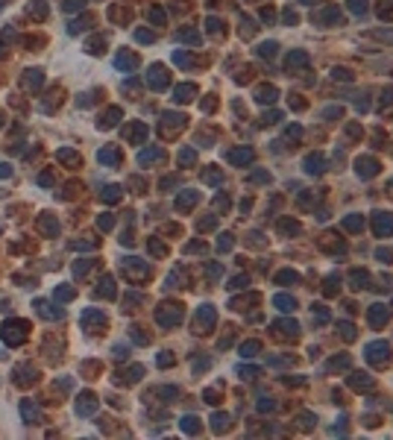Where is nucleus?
Wrapping results in <instances>:
<instances>
[{
    "label": "nucleus",
    "instance_id": "1",
    "mask_svg": "<svg viewBox=\"0 0 393 440\" xmlns=\"http://www.w3.org/2000/svg\"><path fill=\"white\" fill-rule=\"evenodd\" d=\"M0 335H3V343H9V346H21V343H27L30 338V323L27 320H6L3 323V329H0Z\"/></svg>",
    "mask_w": 393,
    "mask_h": 440
},
{
    "label": "nucleus",
    "instance_id": "2",
    "mask_svg": "<svg viewBox=\"0 0 393 440\" xmlns=\"http://www.w3.org/2000/svg\"><path fill=\"white\" fill-rule=\"evenodd\" d=\"M33 308H35V314H38V317H44V320H50V323H56V320H62V317H65V311L59 308V303H56V300H53V303H50V300H35Z\"/></svg>",
    "mask_w": 393,
    "mask_h": 440
},
{
    "label": "nucleus",
    "instance_id": "3",
    "mask_svg": "<svg viewBox=\"0 0 393 440\" xmlns=\"http://www.w3.org/2000/svg\"><path fill=\"white\" fill-rule=\"evenodd\" d=\"M80 323H83L86 332H97V329L106 326V317H103V311H97V308H86L83 317H80Z\"/></svg>",
    "mask_w": 393,
    "mask_h": 440
},
{
    "label": "nucleus",
    "instance_id": "4",
    "mask_svg": "<svg viewBox=\"0 0 393 440\" xmlns=\"http://www.w3.org/2000/svg\"><path fill=\"white\" fill-rule=\"evenodd\" d=\"M35 382H38V370H35L33 364H18L15 367V385L30 388V385H35Z\"/></svg>",
    "mask_w": 393,
    "mask_h": 440
},
{
    "label": "nucleus",
    "instance_id": "5",
    "mask_svg": "<svg viewBox=\"0 0 393 440\" xmlns=\"http://www.w3.org/2000/svg\"><path fill=\"white\" fill-rule=\"evenodd\" d=\"M21 420L27 425H38L41 423V408L35 405L33 399H21Z\"/></svg>",
    "mask_w": 393,
    "mask_h": 440
},
{
    "label": "nucleus",
    "instance_id": "6",
    "mask_svg": "<svg viewBox=\"0 0 393 440\" xmlns=\"http://www.w3.org/2000/svg\"><path fill=\"white\" fill-rule=\"evenodd\" d=\"M44 85V74L38 68H30V70H24V77H21V88L24 91H38Z\"/></svg>",
    "mask_w": 393,
    "mask_h": 440
},
{
    "label": "nucleus",
    "instance_id": "7",
    "mask_svg": "<svg viewBox=\"0 0 393 440\" xmlns=\"http://www.w3.org/2000/svg\"><path fill=\"white\" fill-rule=\"evenodd\" d=\"M179 320H182V308H179L176 303L173 305L168 303L165 308H159V323H162V326H176Z\"/></svg>",
    "mask_w": 393,
    "mask_h": 440
},
{
    "label": "nucleus",
    "instance_id": "8",
    "mask_svg": "<svg viewBox=\"0 0 393 440\" xmlns=\"http://www.w3.org/2000/svg\"><path fill=\"white\" fill-rule=\"evenodd\" d=\"M97 405H100L97 396L86 390V393H80V399H76V414H80V417H91V414L97 411Z\"/></svg>",
    "mask_w": 393,
    "mask_h": 440
},
{
    "label": "nucleus",
    "instance_id": "9",
    "mask_svg": "<svg viewBox=\"0 0 393 440\" xmlns=\"http://www.w3.org/2000/svg\"><path fill=\"white\" fill-rule=\"evenodd\" d=\"M38 232H41L44 238H56V235H59V220H56V214L44 211V214L38 217Z\"/></svg>",
    "mask_w": 393,
    "mask_h": 440
},
{
    "label": "nucleus",
    "instance_id": "10",
    "mask_svg": "<svg viewBox=\"0 0 393 440\" xmlns=\"http://www.w3.org/2000/svg\"><path fill=\"white\" fill-rule=\"evenodd\" d=\"M168 80H171V77H168V70L162 68V65H153V68L147 70V85L155 88V91H162V88L168 85Z\"/></svg>",
    "mask_w": 393,
    "mask_h": 440
},
{
    "label": "nucleus",
    "instance_id": "11",
    "mask_svg": "<svg viewBox=\"0 0 393 440\" xmlns=\"http://www.w3.org/2000/svg\"><path fill=\"white\" fill-rule=\"evenodd\" d=\"M211 323H214V308H211V305H203L200 314L194 317V329H197V332H208Z\"/></svg>",
    "mask_w": 393,
    "mask_h": 440
},
{
    "label": "nucleus",
    "instance_id": "12",
    "mask_svg": "<svg viewBox=\"0 0 393 440\" xmlns=\"http://www.w3.org/2000/svg\"><path fill=\"white\" fill-rule=\"evenodd\" d=\"M97 159H100L106 168H118L120 165V150L115 147V144H109V147H103V150L97 153Z\"/></svg>",
    "mask_w": 393,
    "mask_h": 440
},
{
    "label": "nucleus",
    "instance_id": "13",
    "mask_svg": "<svg viewBox=\"0 0 393 440\" xmlns=\"http://www.w3.org/2000/svg\"><path fill=\"white\" fill-rule=\"evenodd\" d=\"M27 12H30V15L35 18V21H44V18L50 15V6H47V0H30Z\"/></svg>",
    "mask_w": 393,
    "mask_h": 440
},
{
    "label": "nucleus",
    "instance_id": "14",
    "mask_svg": "<svg viewBox=\"0 0 393 440\" xmlns=\"http://www.w3.org/2000/svg\"><path fill=\"white\" fill-rule=\"evenodd\" d=\"M76 297V288L73 285H56V290H53V300L59 305H65V303H70Z\"/></svg>",
    "mask_w": 393,
    "mask_h": 440
},
{
    "label": "nucleus",
    "instance_id": "15",
    "mask_svg": "<svg viewBox=\"0 0 393 440\" xmlns=\"http://www.w3.org/2000/svg\"><path fill=\"white\" fill-rule=\"evenodd\" d=\"M115 65H118V70H132L138 65V56L135 53H118V59H115Z\"/></svg>",
    "mask_w": 393,
    "mask_h": 440
},
{
    "label": "nucleus",
    "instance_id": "16",
    "mask_svg": "<svg viewBox=\"0 0 393 440\" xmlns=\"http://www.w3.org/2000/svg\"><path fill=\"white\" fill-rule=\"evenodd\" d=\"M56 159H59V162H65L68 168H76V165H80V153L68 150V147H62V150H56Z\"/></svg>",
    "mask_w": 393,
    "mask_h": 440
},
{
    "label": "nucleus",
    "instance_id": "17",
    "mask_svg": "<svg viewBox=\"0 0 393 440\" xmlns=\"http://www.w3.org/2000/svg\"><path fill=\"white\" fill-rule=\"evenodd\" d=\"M88 27H91V18H73V21H70V24H68V33L70 35H76V33H86V30H88Z\"/></svg>",
    "mask_w": 393,
    "mask_h": 440
},
{
    "label": "nucleus",
    "instance_id": "18",
    "mask_svg": "<svg viewBox=\"0 0 393 440\" xmlns=\"http://www.w3.org/2000/svg\"><path fill=\"white\" fill-rule=\"evenodd\" d=\"M100 200H103V203H118V200H120V188L118 185L100 188Z\"/></svg>",
    "mask_w": 393,
    "mask_h": 440
},
{
    "label": "nucleus",
    "instance_id": "19",
    "mask_svg": "<svg viewBox=\"0 0 393 440\" xmlns=\"http://www.w3.org/2000/svg\"><path fill=\"white\" fill-rule=\"evenodd\" d=\"M91 264H94V258H76V261H73V276L83 279V276L91 270Z\"/></svg>",
    "mask_w": 393,
    "mask_h": 440
},
{
    "label": "nucleus",
    "instance_id": "20",
    "mask_svg": "<svg viewBox=\"0 0 393 440\" xmlns=\"http://www.w3.org/2000/svg\"><path fill=\"white\" fill-rule=\"evenodd\" d=\"M162 156H165V153L159 150V147H153V150H144V153H141V156H138V162H141L144 168H150V162H159Z\"/></svg>",
    "mask_w": 393,
    "mask_h": 440
},
{
    "label": "nucleus",
    "instance_id": "21",
    "mask_svg": "<svg viewBox=\"0 0 393 440\" xmlns=\"http://www.w3.org/2000/svg\"><path fill=\"white\" fill-rule=\"evenodd\" d=\"M97 297H106V300H115V282L106 276L100 285H97Z\"/></svg>",
    "mask_w": 393,
    "mask_h": 440
},
{
    "label": "nucleus",
    "instance_id": "22",
    "mask_svg": "<svg viewBox=\"0 0 393 440\" xmlns=\"http://www.w3.org/2000/svg\"><path fill=\"white\" fill-rule=\"evenodd\" d=\"M118 120H120V109H109L106 118H100V129H112Z\"/></svg>",
    "mask_w": 393,
    "mask_h": 440
},
{
    "label": "nucleus",
    "instance_id": "23",
    "mask_svg": "<svg viewBox=\"0 0 393 440\" xmlns=\"http://www.w3.org/2000/svg\"><path fill=\"white\" fill-rule=\"evenodd\" d=\"M123 135H129L132 141H135V144H141V141H144V135H147V129H144L141 123H132L129 129H123Z\"/></svg>",
    "mask_w": 393,
    "mask_h": 440
},
{
    "label": "nucleus",
    "instance_id": "24",
    "mask_svg": "<svg viewBox=\"0 0 393 440\" xmlns=\"http://www.w3.org/2000/svg\"><path fill=\"white\" fill-rule=\"evenodd\" d=\"M253 159V150H232L229 153V162H235V165H247Z\"/></svg>",
    "mask_w": 393,
    "mask_h": 440
},
{
    "label": "nucleus",
    "instance_id": "25",
    "mask_svg": "<svg viewBox=\"0 0 393 440\" xmlns=\"http://www.w3.org/2000/svg\"><path fill=\"white\" fill-rule=\"evenodd\" d=\"M173 97H176L179 103H188L191 97H194V85H179V88L173 91Z\"/></svg>",
    "mask_w": 393,
    "mask_h": 440
},
{
    "label": "nucleus",
    "instance_id": "26",
    "mask_svg": "<svg viewBox=\"0 0 393 440\" xmlns=\"http://www.w3.org/2000/svg\"><path fill=\"white\" fill-rule=\"evenodd\" d=\"M94 247H97L94 238H76V241H70V250H94Z\"/></svg>",
    "mask_w": 393,
    "mask_h": 440
},
{
    "label": "nucleus",
    "instance_id": "27",
    "mask_svg": "<svg viewBox=\"0 0 393 440\" xmlns=\"http://www.w3.org/2000/svg\"><path fill=\"white\" fill-rule=\"evenodd\" d=\"M197 197H200L197 191H185V194H182V197L176 200V205H179V208H188L191 203H197Z\"/></svg>",
    "mask_w": 393,
    "mask_h": 440
},
{
    "label": "nucleus",
    "instance_id": "28",
    "mask_svg": "<svg viewBox=\"0 0 393 440\" xmlns=\"http://www.w3.org/2000/svg\"><path fill=\"white\" fill-rule=\"evenodd\" d=\"M62 9H65V12H70V15H73V12H83V9H86V0H65V3H62Z\"/></svg>",
    "mask_w": 393,
    "mask_h": 440
},
{
    "label": "nucleus",
    "instance_id": "29",
    "mask_svg": "<svg viewBox=\"0 0 393 440\" xmlns=\"http://www.w3.org/2000/svg\"><path fill=\"white\" fill-rule=\"evenodd\" d=\"M176 41H194V44H197L200 35H197V30H179V33H176Z\"/></svg>",
    "mask_w": 393,
    "mask_h": 440
},
{
    "label": "nucleus",
    "instance_id": "30",
    "mask_svg": "<svg viewBox=\"0 0 393 440\" xmlns=\"http://www.w3.org/2000/svg\"><path fill=\"white\" fill-rule=\"evenodd\" d=\"M94 100H97V91H86L83 97H76V106H80V109H88Z\"/></svg>",
    "mask_w": 393,
    "mask_h": 440
},
{
    "label": "nucleus",
    "instance_id": "31",
    "mask_svg": "<svg viewBox=\"0 0 393 440\" xmlns=\"http://www.w3.org/2000/svg\"><path fill=\"white\" fill-rule=\"evenodd\" d=\"M256 100L258 103H273L276 100V91H273V88H261V91L256 94Z\"/></svg>",
    "mask_w": 393,
    "mask_h": 440
},
{
    "label": "nucleus",
    "instance_id": "32",
    "mask_svg": "<svg viewBox=\"0 0 393 440\" xmlns=\"http://www.w3.org/2000/svg\"><path fill=\"white\" fill-rule=\"evenodd\" d=\"M97 226H100L103 232H109V229L115 226V217H112V214H100V220H97Z\"/></svg>",
    "mask_w": 393,
    "mask_h": 440
},
{
    "label": "nucleus",
    "instance_id": "33",
    "mask_svg": "<svg viewBox=\"0 0 393 440\" xmlns=\"http://www.w3.org/2000/svg\"><path fill=\"white\" fill-rule=\"evenodd\" d=\"M103 44H106V38H91V41L86 44V50H88V53H100Z\"/></svg>",
    "mask_w": 393,
    "mask_h": 440
},
{
    "label": "nucleus",
    "instance_id": "34",
    "mask_svg": "<svg viewBox=\"0 0 393 440\" xmlns=\"http://www.w3.org/2000/svg\"><path fill=\"white\" fill-rule=\"evenodd\" d=\"M135 38L141 41V44H150V41H155V35L150 33V30H138V33H135Z\"/></svg>",
    "mask_w": 393,
    "mask_h": 440
},
{
    "label": "nucleus",
    "instance_id": "35",
    "mask_svg": "<svg viewBox=\"0 0 393 440\" xmlns=\"http://www.w3.org/2000/svg\"><path fill=\"white\" fill-rule=\"evenodd\" d=\"M182 428H185V431H197V428H200V420H197V417H185V420H182Z\"/></svg>",
    "mask_w": 393,
    "mask_h": 440
},
{
    "label": "nucleus",
    "instance_id": "36",
    "mask_svg": "<svg viewBox=\"0 0 393 440\" xmlns=\"http://www.w3.org/2000/svg\"><path fill=\"white\" fill-rule=\"evenodd\" d=\"M0 38H3V41H6V44H9V41H15V38H18L15 27H6V30H3V33H0Z\"/></svg>",
    "mask_w": 393,
    "mask_h": 440
},
{
    "label": "nucleus",
    "instance_id": "37",
    "mask_svg": "<svg viewBox=\"0 0 393 440\" xmlns=\"http://www.w3.org/2000/svg\"><path fill=\"white\" fill-rule=\"evenodd\" d=\"M41 188H53V176L50 173H38V179H35Z\"/></svg>",
    "mask_w": 393,
    "mask_h": 440
},
{
    "label": "nucleus",
    "instance_id": "38",
    "mask_svg": "<svg viewBox=\"0 0 393 440\" xmlns=\"http://www.w3.org/2000/svg\"><path fill=\"white\" fill-rule=\"evenodd\" d=\"M179 162H182L185 168H191V165H194V153H191V150H182V153H179Z\"/></svg>",
    "mask_w": 393,
    "mask_h": 440
},
{
    "label": "nucleus",
    "instance_id": "39",
    "mask_svg": "<svg viewBox=\"0 0 393 440\" xmlns=\"http://www.w3.org/2000/svg\"><path fill=\"white\" fill-rule=\"evenodd\" d=\"M205 179H208V182H220L223 176L217 173V170H205Z\"/></svg>",
    "mask_w": 393,
    "mask_h": 440
},
{
    "label": "nucleus",
    "instance_id": "40",
    "mask_svg": "<svg viewBox=\"0 0 393 440\" xmlns=\"http://www.w3.org/2000/svg\"><path fill=\"white\" fill-rule=\"evenodd\" d=\"M12 176V165H0V179H9Z\"/></svg>",
    "mask_w": 393,
    "mask_h": 440
},
{
    "label": "nucleus",
    "instance_id": "41",
    "mask_svg": "<svg viewBox=\"0 0 393 440\" xmlns=\"http://www.w3.org/2000/svg\"><path fill=\"white\" fill-rule=\"evenodd\" d=\"M123 355H129V346H123V343L115 346V358H123Z\"/></svg>",
    "mask_w": 393,
    "mask_h": 440
},
{
    "label": "nucleus",
    "instance_id": "42",
    "mask_svg": "<svg viewBox=\"0 0 393 440\" xmlns=\"http://www.w3.org/2000/svg\"><path fill=\"white\" fill-rule=\"evenodd\" d=\"M3 123H6V120H3V112H0V129H3Z\"/></svg>",
    "mask_w": 393,
    "mask_h": 440
},
{
    "label": "nucleus",
    "instance_id": "43",
    "mask_svg": "<svg viewBox=\"0 0 393 440\" xmlns=\"http://www.w3.org/2000/svg\"><path fill=\"white\" fill-rule=\"evenodd\" d=\"M3 56H6V50H3V44H0V59H3Z\"/></svg>",
    "mask_w": 393,
    "mask_h": 440
},
{
    "label": "nucleus",
    "instance_id": "44",
    "mask_svg": "<svg viewBox=\"0 0 393 440\" xmlns=\"http://www.w3.org/2000/svg\"><path fill=\"white\" fill-rule=\"evenodd\" d=\"M0 9H3V3H0Z\"/></svg>",
    "mask_w": 393,
    "mask_h": 440
}]
</instances>
